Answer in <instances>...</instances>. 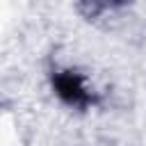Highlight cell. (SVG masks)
<instances>
[{"mask_svg":"<svg viewBox=\"0 0 146 146\" xmlns=\"http://www.w3.org/2000/svg\"><path fill=\"white\" fill-rule=\"evenodd\" d=\"M50 87L55 91V96L75 110H89L98 103V96L87 87L84 75L75 68H57L50 75Z\"/></svg>","mask_w":146,"mask_h":146,"instance_id":"obj_1","label":"cell"},{"mask_svg":"<svg viewBox=\"0 0 146 146\" xmlns=\"http://www.w3.org/2000/svg\"><path fill=\"white\" fill-rule=\"evenodd\" d=\"M130 0H78V9L87 21H96L110 11H116L125 7Z\"/></svg>","mask_w":146,"mask_h":146,"instance_id":"obj_2","label":"cell"}]
</instances>
